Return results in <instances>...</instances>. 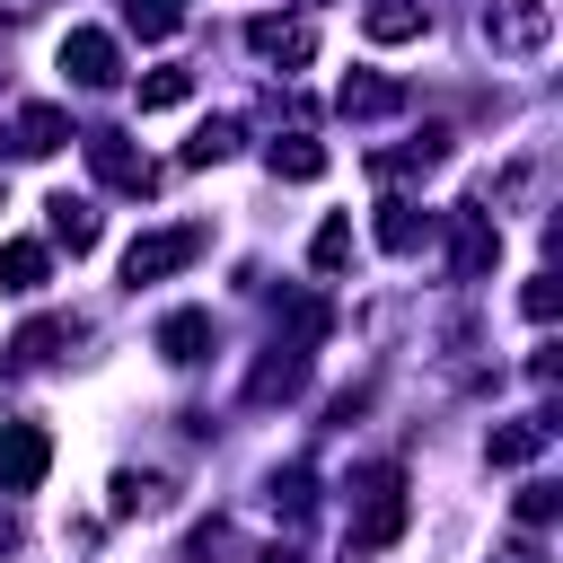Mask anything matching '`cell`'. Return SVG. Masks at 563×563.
<instances>
[{"mask_svg": "<svg viewBox=\"0 0 563 563\" xmlns=\"http://www.w3.org/2000/svg\"><path fill=\"white\" fill-rule=\"evenodd\" d=\"M554 510H563V493H554V484H528V493H519V519H528V528H545Z\"/></svg>", "mask_w": 563, "mask_h": 563, "instance_id": "25", "label": "cell"}, {"mask_svg": "<svg viewBox=\"0 0 563 563\" xmlns=\"http://www.w3.org/2000/svg\"><path fill=\"white\" fill-rule=\"evenodd\" d=\"M0 290H18V299L44 290V246H35V238H9V246H0Z\"/></svg>", "mask_w": 563, "mask_h": 563, "instance_id": "17", "label": "cell"}, {"mask_svg": "<svg viewBox=\"0 0 563 563\" xmlns=\"http://www.w3.org/2000/svg\"><path fill=\"white\" fill-rule=\"evenodd\" d=\"M62 70H70L79 88H114V79H123V53H114L106 26H70V35H62Z\"/></svg>", "mask_w": 563, "mask_h": 563, "instance_id": "5", "label": "cell"}, {"mask_svg": "<svg viewBox=\"0 0 563 563\" xmlns=\"http://www.w3.org/2000/svg\"><path fill=\"white\" fill-rule=\"evenodd\" d=\"M352 501H361L352 545H396V537H405V475H396V466H361V475H352Z\"/></svg>", "mask_w": 563, "mask_h": 563, "instance_id": "1", "label": "cell"}, {"mask_svg": "<svg viewBox=\"0 0 563 563\" xmlns=\"http://www.w3.org/2000/svg\"><path fill=\"white\" fill-rule=\"evenodd\" d=\"M493 255H501V229H484V211H457V273L475 282Z\"/></svg>", "mask_w": 563, "mask_h": 563, "instance_id": "16", "label": "cell"}, {"mask_svg": "<svg viewBox=\"0 0 563 563\" xmlns=\"http://www.w3.org/2000/svg\"><path fill=\"white\" fill-rule=\"evenodd\" d=\"M273 176H290V185H308V176H325V150H317L308 132H290V141H273Z\"/></svg>", "mask_w": 563, "mask_h": 563, "instance_id": "18", "label": "cell"}, {"mask_svg": "<svg viewBox=\"0 0 563 563\" xmlns=\"http://www.w3.org/2000/svg\"><path fill=\"white\" fill-rule=\"evenodd\" d=\"M202 246H211V229H202V220L150 229V238H132V246H123V282H167V273H185Z\"/></svg>", "mask_w": 563, "mask_h": 563, "instance_id": "2", "label": "cell"}, {"mask_svg": "<svg viewBox=\"0 0 563 563\" xmlns=\"http://www.w3.org/2000/svg\"><path fill=\"white\" fill-rule=\"evenodd\" d=\"M62 141H70V114L62 106H18V123H9V150L18 158H53Z\"/></svg>", "mask_w": 563, "mask_h": 563, "instance_id": "8", "label": "cell"}, {"mask_svg": "<svg viewBox=\"0 0 563 563\" xmlns=\"http://www.w3.org/2000/svg\"><path fill=\"white\" fill-rule=\"evenodd\" d=\"M501 563H545V554L537 545H501Z\"/></svg>", "mask_w": 563, "mask_h": 563, "instance_id": "27", "label": "cell"}, {"mask_svg": "<svg viewBox=\"0 0 563 563\" xmlns=\"http://www.w3.org/2000/svg\"><path fill=\"white\" fill-rule=\"evenodd\" d=\"M44 211H53V238H62L70 255H88V246H97V202H88V194H53Z\"/></svg>", "mask_w": 563, "mask_h": 563, "instance_id": "14", "label": "cell"}, {"mask_svg": "<svg viewBox=\"0 0 563 563\" xmlns=\"http://www.w3.org/2000/svg\"><path fill=\"white\" fill-rule=\"evenodd\" d=\"M334 106H343L352 123H369V114H396V106H405V88H396V79H378V70H352V79L334 88Z\"/></svg>", "mask_w": 563, "mask_h": 563, "instance_id": "9", "label": "cell"}, {"mask_svg": "<svg viewBox=\"0 0 563 563\" xmlns=\"http://www.w3.org/2000/svg\"><path fill=\"white\" fill-rule=\"evenodd\" d=\"M0 9H9V18H26V9H44V0H0Z\"/></svg>", "mask_w": 563, "mask_h": 563, "instance_id": "29", "label": "cell"}, {"mask_svg": "<svg viewBox=\"0 0 563 563\" xmlns=\"http://www.w3.org/2000/svg\"><path fill=\"white\" fill-rule=\"evenodd\" d=\"M308 264H317V273H343V264H352V220H325L317 246H308Z\"/></svg>", "mask_w": 563, "mask_h": 563, "instance_id": "23", "label": "cell"}, {"mask_svg": "<svg viewBox=\"0 0 563 563\" xmlns=\"http://www.w3.org/2000/svg\"><path fill=\"white\" fill-rule=\"evenodd\" d=\"M264 563H299V545H273V554H264Z\"/></svg>", "mask_w": 563, "mask_h": 563, "instance_id": "28", "label": "cell"}, {"mask_svg": "<svg viewBox=\"0 0 563 563\" xmlns=\"http://www.w3.org/2000/svg\"><path fill=\"white\" fill-rule=\"evenodd\" d=\"M519 308H528V317H537V325H545V317H554V282H545V273H537V282H528V290H519Z\"/></svg>", "mask_w": 563, "mask_h": 563, "instance_id": "26", "label": "cell"}, {"mask_svg": "<svg viewBox=\"0 0 563 563\" xmlns=\"http://www.w3.org/2000/svg\"><path fill=\"white\" fill-rule=\"evenodd\" d=\"M361 35L369 44H413L422 35V0H369L361 9Z\"/></svg>", "mask_w": 563, "mask_h": 563, "instance_id": "13", "label": "cell"}, {"mask_svg": "<svg viewBox=\"0 0 563 563\" xmlns=\"http://www.w3.org/2000/svg\"><path fill=\"white\" fill-rule=\"evenodd\" d=\"M484 35H493L501 53H537V44L554 35V9H545V0H484Z\"/></svg>", "mask_w": 563, "mask_h": 563, "instance_id": "3", "label": "cell"}, {"mask_svg": "<svg viewBox=\"0 0 563 563\" xmlns=\"http://www.w3.org/2000/svg\"><path fill=\"white\" fill-rule=\"evenodd\" d=\"M422 238H431V220H422L413 202H378V246H387V255H413Z\"/></svg>", "mask_w": 563, "mask_h": 563, "instance_id": "15", "label": "cell"}, {"mask_svg": "<svg viewBox=\"0 0 563 563\" xmlns=\"http://www.w3.org/2000/svg\"><path fill=\"white\" fill-rule=\"evenodd\" d=\"M273 510H282L290 528H299V519L317 510V493H308V466H282V475H273Z\"/></svg>", "mask_w": 563, "mask_h": 563, "instance_id": "22", "label": "cell"}, {"mask_svg": "<svg viewBox=\"0 0 563 563\" xmlns=\"http://www.w3.org/2000/svg\"><path fill=\"white\" fill-rule=\"evenodd\" d=\"M62 343H70V317H35V325H18L9 352H18V361H53Z\"/></svg>", "mask_w": 563, "mask_h": 563, "instance_id": "20", "label": "cell"}, {"mask_svg": "<svg viewBox=\"0 0 563 563\" xmlns=\"http://www.w3.org/2000/svg\"><path fill=\"white\" fill-rule=\"evenodd\" d=\"M194 97V70H150L141 79V114H167V106H185Z\"/></svg>", "mask_w": 563, "mask_h": 563, "instance_id": "21", "label": "cell"}, {"mask_svg": "<svg viewBox=\"0 0 563 563\" xmlns=\"http://www.w3.org/2000/svg\"><path fill=\"white\" fill-rule=\"evenodd\" d=\"M202 352H211V317H202V308H176V317L158 325V361L185 369V361H202Z\"/></svg>", "mask_w": 563, "mask_h": 563, "instance_id": "11", "label": "cell"}, {"mask_svg": "<svg viewBox=\"0 0 563 563\" xmlns=\"http://www.w3.org/2000/svg\"><path fill=\"white\" fill-rule=\"evenodd\" d=\"M545 431H554V413H528V422H501V431L484 440V457H493V466H528V457L545 449Z\"/></svg>", "mask_w": 563, "mask_h": 563, "instance_id": "12", "label": "cell"}, {"mask_svg": "<svg viewBox=\"0 0 563 563\" xmlns=\"http://www.w3.org/2000/svg\"><path fill=\"white\" fill-rule=\"evenodd\" d=\"M246 44H255L264 62H308V53H317V35H308L299 18H255V26H246Z\"/></svg>", "mask_w": 563, "mask_h": 563, "instance_id": "10", "label": "cell"}, {"mask_svg": "<svg viewBox=\"0 0 563 563\" xmlns=\"http://www.w3.org/2000/svg\"><path fill=\"white\" fill-rule=\"evenodd\" d=\"M88 167H97V185H114V194H150V185H158V167H150L123 132H88Z\"/></svg>", "mask_w": 563, "mask_h": 563, "instance_id": "6", "label": "cell"}, {"mask_svg": "<svg viewBox=\"0 0 563 563\" xmlns=\"http://www.w3.org/2000/svg\"><path fill=\"white\" fill-rule=\"evenodd\" d=\"M9 545H18V528H9V519H0V554H9Z\"/></svg>", "mask_w": 563, "mask_h": 563, "instance_id": "30", "label": "cell"}, {"mask_svg": "<svg viewBox=\"0 0 563 563\" xmlns=\"http://www.w3.org/2000/svg\"><path fill=\"white\" fill-rule=\"evenodd\" d=\"M308 387V352L299 343H273L264 361H255V378H246V405H282V396H299Z\"/></svg>", "mask_w": 563, "mask_h": 563, "instance_id": "7", "label": "cell"}, {"mask_svg": "<svg viewBox=\"0 0 563 563\" xmlns=\"http://www.w3.org/2000/svg\"><path fill=\"white\" fill-rule=\"evenodd\" d=\"M229 150H238V123H229V114H211V123L185 141V167H220Z\"/></svg>", "mask_w": 563, "mask_h": 563, "instance_id": "19", "label": "cell"}, {"mask_svg": "<svg viewBox=\"0 0 563 563\" xmlns=\"http://www.w3.org/2000/svg\"><path fill=\"white\" fill-rule=\"evenodd\" d=\"M132 510H158V475H123L114 484V519H132Z\"/></svg>", "mask_w": 563, "mask_h": 563, "instance_id": "24", "label": "cell"}, {"mask_svg": "<svg viewBox=\"0 0 563 563\" xmlns=\"http://www.w3.org/2000/svg\"><path fill=\"white\" fill-rule=\"evenodd\" d=\"M53 466V440L35 422H0V493H35Z\"/></svg>", "mask_w": 563, "mask_h": 563, "instance_id": "4", "label": "cell"}]
</instances>
